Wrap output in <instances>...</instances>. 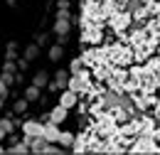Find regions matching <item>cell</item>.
I'll list each match as a JSON object with an SVG mask.
<instances>
[{"label":"cell","instance_id":"obj_1","mask_svg":"<svg viewBox=\"0 0 160 155\" xmlns=\"http://www.w3.org/2000/svg\"><path fill=\"white\" fill-rule=\"evenodd\" d=\"M128 44H131V49H133V57L138 59V62H145V59H150L155 54V49L160 47V39L145 27V25H140L136 27L131 35H128Z\"/></svg>","mask_w":160,"mask_h":155},{"label":"cell","instance_id":"obj_2","mask_svg":"<svg viewBox=\"0 0 160 155\" xmlns=\"http://www.w3.org/2000/svg\"><path fill=\"white\" fill-rule=\"evenodd\" d=\"M103 54L106 59L113 64V67H131L136 57H133V49L128 42H111V44H103Z\"/></svg>","mask_w":160,"mask_h":155},{"label":"cell","instance_id":"obj_3","mask_svg":"<svg viewBox=\"0 0 160 155\" xmlns=\"http://www.w3.org/2000/svg\"><path fill=\"white\" fill-rule=\"evenodd\" d=\"M103 25H106V22L81 18V42L89 44V47L101 44V39H103Z\"/></svg>","mask_w":160,"mask_h":155},{"label":"cell","instance_id":"obj_4","mask_svg":"<svg viewBox=\"0 0 160 155\" xmlns=\"http://www.w3.org/2000/svg\"><path fill=\"white\" fill-rule=\"evenodd\" d=\"M131 22H133V15H131L128 8H123V10H113V12L108 15V20H106V25L113 30V35H121V37L128 32Z\"/></svg>","mask_w":160,"mask_h":155},{"label":"cell","instance_id":"obj_5","mask_svg":"<svg viewBox=\"0 0 160 155\" xmlns=\"http://www.w3.org/2000/svg\"><path fill=\"white\" fill-rule=\"evenodd\" d=\"M72 91H77V94H81V96H86L89 94V89L94 86V77H91V72H86V69H81V72H77V74H72L69 77V84H67Z\"/></svg>","mask_w":160,"mask_h":155},{"label":"cell","instance_id":"obj_6","mask_svg":"<svg viewBox=\"0 0 160 155\" xmlns=\"http://www.w3.org/2000/svg\"><path fill=\"white\" fill-rule=\"evenodd\" d=\"M22 133H25V140L40 138L42 133H44V126L37 123V121H25V123H22Z\"/></svg>","mask_w":160,"mask_h":155},{"label":"cell","instance_id":"obj_7","mask_svg":"<svg viewBox=\"0 0 160 155\" xmlns=\"http://www.w3.org/2000/svg\"><path fill=\"white\" fill-rule=\"evenodd\" d=\"M145 69L150 72V77H153V81H155V89L160 91V57L145 59Z\"/></svg>","mask_w":160,"mask_h":155},{"label":"cell","instance_id":"obj_8","mask_svg":"<svg viewBox=\"0 0 160 155\" xmlns=\"http://www.w3.org/2000/svg\"><path fill=\"white\" fill-rule=\"evenodd\" d=\"M67 84H69V74H67V72H57L54 79H52L47 86H49V91H59L62 86H67Z\"/></svg>","mask_w":160,"mask_h":155},{"label":"cell","instance_id":"obj_9","mask_svg":"<svg viewBox=\"0 0 160 155\" xmlns=\"http://www.w3.org/2000/svg\"><path fill=\"white\" fill-rule=\"evenodd\" d=\"M59 136H62V131L57 128V123H52V121H49V123L44 126V133H42V138H47L49 143H57V140H59Z\"/></svg>","mask_w":160,"mask_h":155},{"label":"cell","instance_id":"obj_10","mask_svg":"<svg viewBox=\"0 0 160 155\" xmlns=\"http://www.w3.org/2000/svg\"><path fill=\"white\" fill-rule=\"evenodd\" d=\"M77 101H79V94H77V91H72V89H67V91L59 96V103L64 106V108H72V106H77Z\"/></svg>","mask_w":160,"mask_h":155},{"label":"cell","instance_id":"obj_11","mask_svg":"<svg viewBox=\"0 0 160 155\" xmlns=\"http://www.w3.org/2000/svg\"><path fill=\"white\" fill-rule=\"evenodd\" d=\"M67 111H69V108H64V106H54V108H52V113H49V121H52V123H57V126H59L62 121H64V118H67Z\"/></svg>","mask_w":160,"mask_h":155},{"label":"cell","instance_id":"obj_12","mask_svg":"<svg viewBox=\"0 0 160 155\" xmlns=\"http://www.w3.org/2000/svg\"><path fill=\"white\" fill-rule=\"evenodd\" d=\"M12 128H18V126H15V121H10V118H2V121H0V140L10 136V133H12Z\"/></svg>","mask_w":160,"mask_h":155},{"label":"cell","instance_id":"obj_13","mask_svg":"<svg viewBox=\"0 0 160 155\" xmlns=\"http://www.w3.org/2000/svg\"><path fill=\"white\" fill-rule=\"evenodd\" d=\"M40 86H35V84H32V86H27V91H25V98H27V101H37V98H40Z\"/></svg>","mask_w":160,"mask_h":155},{"label":"cell","instance_id":"obj_14","mask_svg":"<svg viewBox=\"0 0 160 155\" xmlns=\"http://www.w3.org/2000/svg\"><path fill=\"white\" fill-rule=\"evenodd\" d=\"M32 84H35V86H47V84H49V79H47V74H44V72H40V74H35V79H32Z\"/></svg>","mask_w":160,"mask_h":155},{"label":"cell","instance_id":"obj_15","mask_svg":"<svg viewBox=\"0 0 160 155\" xmlns=\"http://www.w3.org/2000/svg\"><path fill=\"white\" fill-rule=\"evenodd\" d=\"M27 103H30L27 98H18L15 106H12V111H15V113H25V111H27Z\"/></svg>","mask_w":160,"mask_h":155},{"label":"cell","instance_id":"obj_16","mask_svg":"<svg viewBox=\"0 0 160 155\" xmlns=\"http://www.w3.org/2000/svg\"><path fill=\"white\" fill-rule=\"evenodd\" d=\"M37 52H40V47H37V44H30V47L25 49V59H27V62H32V59L37 57Z\"/></svg>","mask_w":160,"mask_h":155},{"label":"cell","instance_id":"obj_17","mask_svg":"<svg viewBox=\"0 0 160 155\" xmlns=\"http://www.w3.org/2000/svg\"><path fill=\"white\" fill-rule=\"evenodd\" d=\"M59 57H62V42H59V44H54V47L49 49V59H52V62H57Z\"/></svg>","mask_w":160,"mask_h":155},{"label":"cell","instance_id":"obj_18","mask_svg":"<svg viewBox=\"0 0 160 155\" xmlns=\"http://www.w3.org/2000/svg\"><path fill=\"white\" fill-rule=\"evenodd\" d=\"M57 143H62V145H72V143H74V136H72V133H62Z\"/></svg>","mask_w":160,"mask_h":155},{"label":"cell","instance_id":"obj_19","mask_svg":"<svg viewBox=\"0 0 160 155\" xmlns=\"http://www.w3.org/2000/svg\"><path fill=\"white\" fill-rule=\"evenodd\" d=\"M8 59H15V44L8 47Z\"/></svg>","mask_w":160,"mask_h":155},{"label":"cell","instance_id":"obj_20","mask_svg":"<svg viewBox=\"0 0 160 155\" xmlns=\"http://www.w3.org/2000/svg\"><path fill=\"white\" fill-rule=\"evenodd\" d=\"M5 94H8V86H5V81L0 79V96H5Z\"/></svg>","mask_w":160,"mask_h":155}]
</instances>
